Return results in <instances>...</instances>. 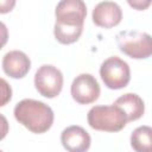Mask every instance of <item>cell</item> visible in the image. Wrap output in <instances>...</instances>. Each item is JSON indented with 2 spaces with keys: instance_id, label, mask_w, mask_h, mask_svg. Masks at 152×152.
<instances>
[{
  "instance_id": "1",
  "label": "cell",
  "mask_w": 152,
  "mask_h": 152,
  "mask_svg": "<svg viewBox=\"0 0 152 152\" xmlns=\"http://www.w3.org/2000/svg\"><path fill=\"white\" fill-rule=\"evenodd\" d=\"M13 114L19 124L36 134L48 132L55 119L50 106L33 99H24L18 102L14 107Z\"/></svg>"
},
{
  "instance_id": "2",
  "label": "cell",
  "mask_w": 152,
  "mask_h": 152,
  "mask_svg": "<svg viewBox=\"0 0 152 152\" xmlns=\"http://www.w3.org/2000/svg\"><path fill=\"white\" fill-rule=\"evenodd\" d=\"M87 120L89 126L101 132H119L127 125V118L124 110L116 106H94L89 109Z\"/></svg>"
},
{
  "instance_id": "3",
  "label": "cell",
  "mask_w": 152,
  "mask_h": 152,
  "mask_svg": "<svg viewBox=\"0 0 152 152\" xmlns=\"http://www.w3.org/2000/svg\"><path fill=\"white\" fill-rule=\"evenodd\" d=\"M116 43L121 52L134 59H146L152 53L151 36L139 31H121L116 34Z\"/></svg>"
},
{
  "instance_id": "4",
  "label": "cell",
  "mask_w": 152,
  "mask_h": 152,
  "mask_svg": "<svg viewBox=\"0 0 152 152\" xmlns=\"http://www.w3.org/2000/svg\"><path fill=\"white\" fill-rule=\"evenodd\" d=\"M100 76L107 88L122 89L131 81V69L127 62L118 56H112L102 62Z\"/></svg>"
},
{
  "instance_id": "5",
  "label": "cell",
  "mask_w": 152,
  "mask_h": 152,
  "mask_svg": "<svg viewBox=\"0 0 152 152\" xmlns=\"http://www.w3.org/2000/svg\"><path fill=\"white\" fill-rule=\"evenodd\" d=\"M34 87L37 91L48 99L58 96L63 88V74L51 64H44L34 74Z\"/></svg>"
},
{
  "instance_id": "6",
  "label": "cell",
  "mask_w": 152,
  "mask_h": 152,
  "mask_svg": "<svg viewBox=\"0 0 152 152\" xmlns=\"http://www.w3.org/2000/svg\"><path fill=\"white\" fill-rule=\"evenodd\" d=\"M71 96L80 104H89L95 102L101 93L97 80L91 74H80L71 83Z\"/></svg>"
},
{
  "instance_id": "7",
  "label": "cell",
  "mask_w": 152,
  "mask_h": 152,
  "mask_svg": "<svg viewBox=\"0 0 152 152\" xmlns=\"http://www.w3.org/2000/svg\"><path fill=\"white\" fill-rule=\"evenodd\" d=\"M56 23L66 25H84L87 6L83 0H59L55 10Z\"/></svg>"
},
{
  "instance_id": "8",
  "label": "cell",
  "mask_w": 152,
  "mask_h": 152,
  "mask_svg": "<svg viewBox=\"0 0 152 152\" xmlns=\"http://www.w3.org/2000/svg\"><path fill=\"white\" fill-rule=\"evenodd\" d=\"M91 18L96 26L112 28L121 23L122 10L114 1H101L94 7Z\"/></svg>"
},
{
  "instance_id": "9",
  "label": "cell",
  "mask_w": 152,
  "mask_h": 152,
  "mask_svg": "<svg viewBox=\"0 0 152 152\" xmlns=\"http://www.w3.org/2000/svg\"><path fill=\"white\" fill-rule=\"evenodd\" d=\"M61 142L66 151L84 152V151L89 150L91 138H90L89 133L83 127L72 125L62 131Z\"/></svg>"
},
{
  "instance_id": "10",
  "label": "cell",
  "mask_w": 152,
  "mask_h": 152,
  "mask_svg": "<svg viewBox=\"0 0 152 152\" xmlns=\"http://www.w3.org/2000/svg\"><path fill=\"white\" fill-rule=\"evenodd\" d=\"M2 69L12 78H23L31 69V61L25 52L12 50L4 56Z\"/></svg>"
},
{
  "instance_id": "11",
  "label": "cell",
  "mask_w": 152,
  "mask_h": 152,
  "mask_svg": "<svg viewBox=\"0 0 152 152\" xmlns=\"http://www.w3.org/2000/svg\"><path fill=\"white\" fill-rule=\"evenodd\" d=\"M114 104L119 106L124 110L128 122L140 119L145 113L144 100L138 94H134V93L124 94L122 96L115 100Z\"/></svg>"
},
{
  "instance_id": "12",
  "label": "cell",
  "mask_w": 152,
  "mask_h": 152,
  "mask_svg": "<svg viewBox=\"0 0 152 152\" xmlns=\"http://www.w3.org/2000/svg\"><path fill=\"white\" fill-rule=\"evenodd\" d=\"M83 32V25H66L61 23H55L53 34L55 38L61 44H72L81 37Z\"/></svg>"
},
{
  "instance_id": "13",
  "label": "cell",
  "mask_w": 152,
  "mask_h": 152,
  "mask_svg": "<svg viewBox=\"0 0 152 152\" xmlns=\"http://www.w3.org/2000/svg\"><path fill=\"white\" fill-rule=\"evenodd\" d=\"M131 146L138 152H147L152 147V128L150 126H139L131 134Z\"/></svg>"
},
{
  "instance_id": "14",
  "label": "cell",
  "mask_w": 152,
  "mask_h": 152,
  "mask_svg": "<svg viewBox=\"0 0 152 152\" xmlns=\"http://www.w3.org/2000/svg\"><path fill=\"white\" fill-rule=\"evenodd\" d=\"M12 99V88L10 83L0 77V107L6 106Z\"/></svg>"
},
{
  "instance_id": "15",
  "label": "cell",
  "mask_w": 152,
  "mask_h": 152,
  "mask_svg": "<svg viewBox=\"0 0 152 152\" xmlns=\"http://www.w3.org/2000/svg\"><path fill=\"white\" fill-rule=\"evenodd\" d=\"M128 5L137 11H145L150 7L151 0H127Z\"/></svg>"
},
{
  "instance_id": "16",
  "label": "cell",
  "mask_w": 152,
  "mask_h": 152,
  "mask_svg": "<svg viewBox=\"0 0 152 152\" xmlns=\"http://www.w3.org/2000/svg\"><path fill=\"white\" fill-rule=\"evenodd\" d=\"M15 2L17 0H0V14L10 13L14 8Z\"/></svg>"
},
{
  "instance_id": "17",
  "label": "cell",
  "mask_w": 152,
  "mask_h": 152,
  "mask_svg": "<svg viewBox=\"0 0 152 152\" xmlns=\"http://www.w3.org/2000/svg\"><path fill=\"white\" fill-rule=\"evenodd\" d=\"M10 131V125L5 115L0 114V140H2Z\"/></svg>"
},
{
  "instance_id": "18",
  "label": "cell",
  "mask_w": 152,
  "mask_h": 152,
  "mask_svg": "<svg viewBox=\"0 0 152 152\" xmlns=\"http://www.w3.org/2000/svg\"><path fill=\"white\" fill-rule=\"evenodd\" d=\"M7 40H8V28L2 21H0V50L6 45Z\"/></svg>"
}]
</instances>
